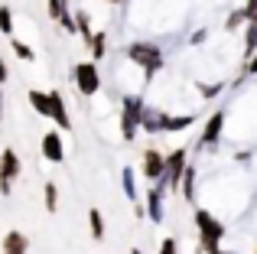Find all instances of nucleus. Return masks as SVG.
Listing matches in <instances>:
<instances>
[{
  "instance_id": "3",
  "label": "nucleus",
  "mask_w": 257,
  "mask_h": 254,
  "mask_svg": "<svg viewBox=\"0 0 257 254\" xmlns=\"http://www.w3.org/2000/svg\"><path fill=\"white\" fill-rule=\"evenodd\" d=\"M75 85H78V91H82V95H94V91H98V85H101L98 69H94L91 62L75 65Z\"/></svg>"
},
{
  "instance_id": "24",
  "label": "nucleus",
  "mask_w": 257,
  "mask_h": 254,
  "mask_svg": "<svg viewBox=\"0 0 257 254\" xmlns=\"http://www.w3.org/2000/svg\"><path fill=\"white\" fill-rule=\"evenodd\" d=\"M0 101H4V95H0Z\"/></svg>"
},
{
  "instance_id": "12",
  "label": "nucleus",
  "mask_w": 257,
  "mask_h": 254,
  "mask_svg": "<svg viewBox=\"0 0 257 254\" xmlns=\"http://www.w3.org/2000/svg\"><path fill=\"white\" fill-rule=\"evenodd\" d=\"M46 209H49V212L59 209V189H56V183H46Z\"/></svg>"
},
{
  "instance_id": "17",
  "label": "nucleus",
  "mask_w": 257,
  "mask_h": 254,
  "mask_svg": "<svg viewBox=\"0 0 257 254\" xmlns=\"http://www.w3.org/2000/svg\"><path fill=\"white\" fill-rule=\"evenodd\" d=\"M10 46H13V52H17L20 59H33V49H30V46H23V43H20V39H13Z\"/></svg>"
},
{
  "instance_id": "16",
  "label": "nucleus",
  "mask_w": 257,
  "mask_h": 254,
  "mask_svg": "<svg viewBox=\"0 0 257 254\" xmlns=\"http://www.w3.org/2000/svg\"><path fill=\"white\" fill-rule=\"evenodd\" d=\"M88 46H91V52H94V56H104V36H101V33H98V36H91V39H88Z\"/></svg>"
},
{
  "instance_id": "19",
  "label": "nucleus",
  "mask_w": 257,
  "mask_h": 254,
  "mask_svg": "<svg viewBox=\"0 0 257 254\" xmlns=\"http://www.w3.org/2000/svg\"><path fill=\"white\" fill-rule=\"evenodd\" d=\"M150 212H153V218H160V196L157 192L150 196Z\"/></svg>"
},
{
  "instance_id": "22",
  "label": "nucleus",
  "mask_w": 257,
  "mask_h": 254,
  "mask_svg": "<svg viewBox=\"0 0 257 254\" xmlns=\"http://www.w3.org/2000/svg\"><path fill=\"white\" fill-rule=\"evenodd\" d=\"M0 82H7V65H4V59H0Z\"/></svg>"
},
{
  "instance_id": "23",
  "label": "nucleus",
  "mask_w": 257,
  "mask_h": 254,
  "mask_svg": "<svg viewBox=\"0 0 257 254\" xmlns=\"http://www.w3.org/2000/svg\"><path fill=\"white\" fill-rule=\"evenodd\" d=\"M251 72H257V59H254V62H251Z\"/></svg>"
},
{
  "instance_id": "5",
  "label": "nucleus",
  "mask_w": 257,
  "mask_h": 254,
  "mask_svg": "<svg viewBox=\"0 0 257 254\" xmlns=\"http://www.w3.org/2000/svg\"><path fill=\"white\" fill-rule=\"evenodd\" d=\"M43 157H46V160H52V163H62L65 150H62V137H59L56 131L43 137Z\"/></svg>"
},
{
  "instance_id": "1",
  "label": "nucleus",
  "mask_w": 257,
  "mask_h": 254,
  "mask_svg": "<svg viewBox=\"0 0 257 254\" xmlns=\"http://www.w3.org/2000/svg\"><path fill=\"white\" fill-rule=\"evenodd\" d=\"M195 222H199V231H202V238H205L208 254H218V238L225 235V228H221V225L215 222L208 212H199V215H195Z\"/></svg>"
},
{
  "instance_id": "18",
  "label": "nucleus",
  "mask_w": 257,
  "mask_h": 254,
  "mask_svg": "<svg viewBox=\"0 0 257 254\" xmlns=\"http://www.w3.org/2000/svg\"><path fill=\"white\" fill-rule=\"evenodd\" d=\"M244 17L251 20V23H257V0H251V4H247V10H244Z\"/></svg>"
},
{
  "instance_id": "9",
  "label": "nucleus",
  "mask_w": 257,
  "mask_h": 254,
  "mask_svg": "<svg viewBox=\"0 0 257 254\" xmlns=\"http://www.w3.org/2000/svg\"><path fill=\"white\" fill-rule=\"evenodd\" d=\"M30 104L39 111L43 117H49V95L46 91H30Z\"/></svg>"
},
{
  "instance_id": "15",
  "label": "nucleus",
  "mask_w": 257,
  "mask_h": 254,
  "mask_svg": "<svg viewBox=\"0 0 257 254\" xmlns=\"http://www.w3.org/2000/svg\"><path fill=\"white\" fill-rule=\"evenodd\" d=\"M189 121L192 117H170V121H163L166 131H182V127H189Z\"/></svg>"
},
{
  "instance_id": "8",
  "label": "nucleus",
  "mask_w": 257,
  "mask_h": 254,
  "mask_svg": "<svg viewBox=\"0 0 257 254\" xmlns=\"http://www.w3.org/2000/svg\"><path fill=\"white\" fill-rule=\"evenodd\" d=\"M49 117L52 121H59V127H69V114H65V101L59 91H49Z\"/></svg>"
},
{
  "instance_id": "11",
  "label": "nucleus",
  "mask_w": 257,
  "mask_h": 254,
  "mask_svg": "<svg viewBox=\"0 0 257 254\" xmlns=\"http://www.w3.org/2000/svg\"><path fill=\"white\" fill-rule=\"evenodd\" d=\"M182 160H186V153H173V157L166 160V170L173 173V186H176V179H179V173H182Z\"/></svg>"
},
{
  "instance_id": "13",
  "label": "nucleus",
  "mask_w": 257,
  "mask_h": 254,
  "mask_svg": "<svg viewBox=\"0 0 257 254\" xmlns=\"http://www.w3.org/2000/svg\"><path fill=\"white\" fill-rule=\"evenodd\" d=\"M221 121H225V117H221V114H215L212 121H208V131H205V137H202V140H205V144H212V140L218 137V131H221Z\"/></svg>"
},
{
  "instance_id": "20",
  "label": "nucleus",
  "mask_w": 257,
  "mask_h": 254,
  "mask_svg": "<svg viewBox=\"0 0 257 254\" xmlns=\"http://www.w3.org/2000/svg\"><path fill=\"white\" fill-rule=\"evenodd\" d=\"M163 254H176V241H173V238H166V241H163Z\"/></svg>"
},
{
  "instance_id": "10",
  "label": "nucleus",
  "mask_w": 257,
  "mask_h": 254,
  "mask_svg": "<svg viewBox=\"0 0 257 254\" xmlns=\"http://www.w3.org/2000/svg\"><path fill=\"white\" fill-rule=\"evenodd\" d=\"M88 222H91V235H94V238H104V218H101L98 209L88 212Z\"/></svg>"
},
{
  "instance_id": "6",
  "label": "nucleus",
  "mask_w": 257,
  "mask_h": 254,
  "mask_svg": "<svg viewBox=\"0 0 257 254\" xmlns=\"http://www.w3.org/2000/svg\"><path fill=\"white\" fill-rule=\"evenodd\" d=\"M163 170H166V160L160 157L157 150H147V157H144V176L147 179H157V176H163Z\"/></svg>"
},
{
  "instance_id": "2",
  "label": "nucleus",
  "mask_w": 257,
  "mask_h": 254,
  "mask_svg": "<svg viewBox=\"0 0 257 254\" xmlns=\"http://www.w3.org/2000/svg\"><path fill=\"white\" fill-rule=\"evenodd\" d=\"M17 176H20V157L13 150H4L0 153V192L4 196H10V186Z\"/></svg>"
},
{
  "instance_id": "25",
  "label": "nucleus",
  "mask_w": 257,
  "mask_h": 254,
  "mask_svg": "<svg viewBox=\"0 0 257 254\" xmlns=\"http://www.w3.org/2000/svg\"><path fill=\"white\" fill-rule=\"evenodd\" d=\"M134 254H140V251H134Z\"/></svg>"
},
{
  "instance_id": "14",
  "label": "nucleus",
  "mask_w": 257,
  "mask_h": 254,
  "mask_svg": "<svg viewBox=\"0 0 257 254\" xmlns=\"http://www.w3.org/2000/svg\"><path fill=\"white\" fill-rule=\"evenodd\" d=\"M0 30L10 36L13 33V13H10V7H0Z\"/></svg>"
},
{
  "instance_id": "26",
  "label": "nucleus",
  "mask_w": 257,
  "mask_h": 254,
  "mask_svg": "<svg viewBox=\"0 0 257 254\" xmlns=\"http://www.w3.org/2000/svg\"><path fill=\"white\" fill-rule=\"evenodd\" d=\"M114 4H117V0H114Z\"/></svg>"
},
{
  "instance_id": "4",
  "label": "nucleus",
  "mask_w": 257,
  "mask_h": 254,
  "mask_svg": "<svg viewBox=\"0 0 257 254\" xmlns=\"http://www.w3.org/2000/svg\"><path fill=\"white\" fill-rule=\"evenodd\" d=\"M131 59H134V62H140L144 69H160V62H163V56H160L157 46H144V43H134L131 46Z\"/></svg>"
},
{
  "instance_id": "21",
  "label": "nucleus",
  "mask_w": 257,
  "mask_h": 254,
  "mask_svg": "<svg viewBox=\"0 0 257 254\" xmlns=\"http://www.w3.org/2000/svg\"><path fill=\"white\" fill-rule=\"evenodd\" d=\"M186 196H192V170H186Z\"/></svg>"
},
{
  "instance_id": "7",
  "label": "nucleus",
  "mask_w": 257,
  "mask_h": 254,
  "mask_svg": "<svg viewBox=\"0 0 257 254\" xmlns=\"http://www.w3.org/2000/svg\"><path fill=\"white\" fill-rule=\"evenodd\" d=\"M26 248H30V238H26L23 231H7L4 254H26Z\"/></svg>"
}]
</instances>
